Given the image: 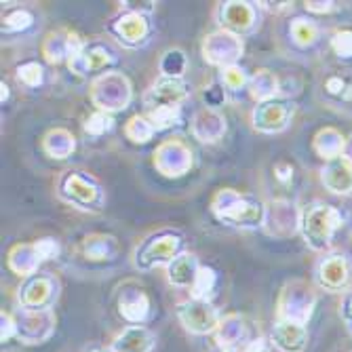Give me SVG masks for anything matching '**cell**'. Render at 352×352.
Wrapping results in <instances>:
<instances>
[{
  "mask_svg": "<svg viewBox=\"0 0 352 352\" xmlns=\"http://www.w3.org/2000/svg\"><path fill=\"white\" fill-rule=\"evenodd\" d=\"M152 312V302L142 287L126 285L118 294V314L131 325H142Z\"/></svg>",
  "mask_w": 352,
  "mask_h": 352,
  "instance_id": "21",
  "label": "cell"
},
{
  "mask_svg": "<svg viewBox=\"0 0 352 352\" xmlns=\"http://www.w3.org/2000/svg\"><path fill=\"white\" fill-rule=\"evenodd\" d=\"M211 213L230 228L258 230L264 228L266 205L253 195H245L234 188H221L211 199Z\"/></svg>",
  "mask_w": 352,
  "mask_h": 352,
  "instance_id": "1",
  "label": "cell"
},
{
  "mask_svg": "<svg viewBox=\"0 0 352 352\" xmlns=\"http://www.w3.org/2000/svg\"><path fill=\"white\" fill-rule=\"evenodd\" d=\"M323 91L331 102L340 104L342 108L352 106V76L344 72H331L323 80Z\"/></svg>",
  "mask_w": 352,
  "mask_h": 352,
  "instance_id": "31",
  "label": "cell"
},
{
  "mask_svg": "<svg viewBox=\"0 0 352 352\" xmlns=\"http://www.w3.org/2000/svg\"><path fill=\"white\" fill-rule=\"evenodd\" d=\"M15 78L25 89H38L45 82V66L41 61H23L15 68Z\"/></svg>",
  "mask_w": 352,
  "mask_h": 352,
  "instance_id": "36",
  "label": "cell"
},
{
  "mask_svg": "<svg viewBox=\"0 0 352 352\" xmlns=\"http://www.w3.org/2000/svg\"><path fill=\"white\" fill-rule=\"evenodd\" d=\"M352 278V266L344 253H331L316 266V280L329 292H342Z\"/></svg>",
  "mask_w": 352,
  "mask_h": 352,
  "instance_id": "19",
  "label": "cell"
},
{
  "mask_svg": "<svg viewBox=\"0 0 352 352\" xmlns=\"http://www.w3.org/2000/svg\"><path fill=\"white\" fill-rule=\"evenodd\" d=\"M34 245H36V249L41 253L43 262L57 260L59 253H61V247H59L57 239H38V241H34Z\"/></svg>",
  "mask_w": 352,
  "mask_h": 352,
  "instance_id": "43",
  "label": "cell"
},
{
  "mask_svg": "<svg viewBox=\"0 0 352 352\" xmlns=\"http://www.w3.org/2000/svg\"><path fill=\"white\" fill-rule=\"evenodd\" d=\"M215 338L221 350H230V352H245L255 340H260L251 336V327L239 314L221 318L219 327L215 329Z\"/></svg>",
  "mask_w": 352,
  "mask_h": 352,
  "instance_id": "18",
  "label": "cell"
},
{
  "mask_svg": "<svg viewBox=\"0 0 352 352\" xmlns=\"http://www.w3.org/2000/svg\"><path fill=\"white\" fill-rule=\"evenodd\" d=\"M36 25V15L28 7H15L5 13L3 17V34L5 36H17L28 34V32Z\"/></svg>",
  "mask_w": 352,
  "mask_h": 352,
  "instance_id": "32",
  "label": "cell"
},
{
  "mask_svg": "<svg viewBox=\"0 0 352 352\" xmlns=\"http://www.w3.org/2000/svg\"><path fill=\"white\" fill-rule=\"evenodd\" d=\"M300 228V213L294 209L289 201H272L266 207L264 230L270 236L287 239Z\"/></svg>",
  "mask_w": 352,
  "mask_h": 352,
  "instance_id": "20",
  "label": "cell"
},
{
  "mask_svg": "<svg viewBox=\"0 0 352 352\" xmlns=\"http://www.w3.org/2000/svg\"><path fill=\"white\" fill-rule=\"evenodd\" d=\"M131 98H133L131 82L122 72L112 70L93 78L91 82V102L102 112L112 114L116 110H124L129 106Z\"/></svg>",
  "mask_w": 352,
  "mask_h": 352,
  "instance_id": "6",
  "label": "cell"
},
{
  "mask_svg": "<svg viewBox=\"0 0 352 352\" xmlns=\"http://www.w3.org/2000/svg\"><path fill=\"white\" fill-rule=\"evenodd\" d=\"M201 270V262L195 253H182L167 266V280L177 287V289H192V285L197 280V274Z\"/></svg>",
  "mask_w": 352,
  "mask_h": 352,
  "instance_id": "26",
  "label": "cell"
},
{
  "mask_svg": "<svg viewBox=\"0 0 352 352\" xmlns=\"http://www.w3.org/2000/svg\"><path fill=\"white\" fill-rule=\"evenodd\" d=\"M190 133L203 144H215L226 135V118L217 108H201L190 120Z\"/></svg>",
  "mask_w": 352,
  "mask_h": 352,
  "instance_id": "23",
  "label": "cell"
},
{
  "mask_svg": "<svg viewBox=\"0 0 352 352\" xmlns=\"http://www.w3.org/2000/svg\"><path fill=\"white\" fill-rule=\"evenodd\" d=\"M190 98V87L184 78H158L142 98L144 112H152L156 108H175Z\"/></svg>",
  "mask_w": 352,
  "mask_h": 352,
  "instance_id": "14",
  "label": "cell"
},
{
  "mask_svg": "<svg viewBox=\"0 0 352 352\" xmlns=\"http://www.w3.org/2000/svg\"><path fill=\"white\" fill-rule=\"evenodd\" d=\"M331 49L340 57H352V30H338L331 38Z\"/></svg>",
  "mask_w": 352,
  "mask_h": 352,
  "instance_id": "42",
  "label": "cell"
},
{
  "mask_svg": "<svg viewBox=\"0 0 352 352\" xmlns=\"http://www.w3.org/2000/svg\"><path fill=\"white\" fill-rule=\"evenodd\" d=\"M294 110H296L294 102L287 98H274V100L262 102L251 112L253 129L260 133H280L283 129H287V124L292 122Z\"/></svg>",
  "mask_w": 352,
  "mask_h": 352,
  "instance_id": "12",
  "label": "cell"
},
{
  "mask_svg": "<svg viewBox=\"0 0 352 352\" xmlns=\"http://www.w3.org/2000/svg\"><path fill=\"white\" fill-rule=\"evenodd\" d=\"M43 150L55 158V161H63V158H68L74 154L76 150V138L68 131L63 129V126H55V129L47 131L45 138H43Z\"/></svg>",
  "mask_w": 352,
  "mask_h": 352,
  "instance_id": "29",
  "label": "cell"
},
{
  "mask_svg": "<svg viewBox=\"0 0 352 352\" xmlns=\"http://www.w3.org/2000/svg\"><path fill=\"white\" fill-rule=\"evenodd\" d=\"M82 129L91 138H102V135H106V133H110L114 129V116L108 114V112H102V110H95L82 122Z\"/></svg>",
  "mask_w": 352,
  "mask_h": 352,
  "instance_id": "39",
  "label": "cell"
},
{
  "mask_svg": "<svg viewBox=\"0 0 352 352\" xmlns=\"http://www.w3.org/2000/svg\"><path fill=\"white\" fill-rule=\"evenodd\" d=\"M247 89H249L251 98L258 102V104H262V102H268V100L278 98L280 85H278V78H276L274 72H270V70H258V72H255L249 78V87Z\"/></svg>",
  "mask_w": 352,
  "mask_h": 352,
  "instance_id": "30",
  "label": "cell"
},
{
  "mask_svg": "<svg viewBox=\"0 0 352 352\" xmlns=\"http://www.w3.org/2000/svg\"><path fill=\"white\" fill-rule=\"evenodd\" d=\"M215 287H217V272L211 266H201L190 294L197 300H209V296L215 292Z\"/></svg>",
  "mask_w": 352,
  "mask_h": 352,
  "instance_id": "38",
  "label": "cell"
},
{
  "mask_svg": "<svg viewBox=\"0 0 352 352\" xmlns=\"http://www.w3.org/2000/svg\"><path fill=\"white\" fill-rule=\"evenodd\" d=\"M93 352H112V350H93Z\"/></svg>",
  "mask_w": 352,
  "mask_h": 352,
  "instance_id": "53",
  "label": "cell"
},
{
  "mask_svg": "<svg viewBox=\"0 0 352 352\" xmlns=\"http://www.w3.org/2000/svg\"><path fill=\"white\" fill-rule=\"evenodd\" d=\"M243 38L234 36L230 32H211L209 36H205L203 41V57L205 61H209L211 66H217L219 70L236 66L239 57L243 55Z\"/></svg>",
  "mask_w": 352,
  "mask_h": 352,
  "instance_id": "11",
  "label": "cell"
},
{
  "mask_svg": "<svg viewBox=\"0 0 352 352\" xmlns=\"http://www.w3.org/2000/svg\"><path fill=\"white\" fill-rule=\"evenodd\" d=\"M85 47V41L72 30L59 28L53 30L47 34V38L43 41V55L49 63L53 66H59V63H68L80 53V49Z\"/></svg>",
  "mask_w": 352,
  "mask_h": 352,
  "instance_id": "17",
  "label": "cell"
},
{
  "mask_svg": "<svg viewBox=\"0 0 352 352\" xmlns=\"http://www.w3.org/2000/svg\"><path fill=\"white\" fill-rule=\"evenodd\" d=\"M154 333L144 325H129L112 342V352H150L154 348Z\"/></svg>",
  "mask_w": 352,
  "mask_h": 352,
  "instance_id": "28",
  "label": "cell"
},
{
  "mask_svg": "<svg viewBox=\"0 0 352 352\" xmlns=\"http://www.w3.org/2000/svg\"><path fill=\"white\" fill-rule=\"evenodd\" d=\"M344 146L346 142L336 129H323L314 138V150L321 154V158H325V161H333V158L342 156Z\"/></svg>",
  "mask_w": 352,
  "mask_h": 352,
  "instance_id": "33",
  "label": "cell"
},
{
  "mask_svg": "<svg viewBox=\"0 0 352 352\" xmlns=\"http://www.w3.org/2000/svg\"><path fill=\"white\" fill-rule=\"evenodd\" d=\"M306 9L312 13H329L336 9V3H306Z\"/></svg>",
  "mask_w": 352,
  "mask_h": 352,
  "instance_id": "47",
  "label": "cell"
},
{
  "mask_svg": "<svg viewBox=\"0 0 352 352\" xmlns=\"http://www.w3.org/2000/svg\"><path fill=\"white\" fill-rule=\"evenodd\" d=\"M15 327L17 338L23 344H43L47 342L55 331V314L51 310H28L19 308L15 314Z\"/></svg>",
  "mask_w": 352,
  "mask_h": 352,
  "instance_id": "13",
  "label": "cell"
},
{
  "mask_svg": "<svg viewBox=\"0 0 352 352\" xmlns=\"http://www.w3.org/2000/svg\"><path fill=\"white\" fill-rule=\"evenodd\" d=\"M321 182L336 195H350L352 192V161L344 154L327 161L321 171Z\"/></svg>",
  "mask_w": 352,
  "mask_h": 352,
  "instance_id": "24",
  "label": "cell"
},
{
  "mask_svg": "<svg viewBox=\"0 0 352 352\" xmlns=\"http://www.w3.org/2000/svg\"><path fill=\"white\" fill-rule=\"evenodd\" d=\"M152 15L133 11L120 5V11L106 21V32L126 49H140L150 43L152 36Z\"/></svg>",
  "mask_w": 352,
  "mask_h": 352,
  "instance_id": "5",
  "label": "cell"
},
{
  "mask_svg": "<svg viewBox=\"0 0 352 352\" xmlns=\"http://www.w3.org/2000/svg\"><path fill=\"white\" fill-rule=\"evenodd\" d=\"M344 318L348 321V327L352 331V296H348L346 302H344Z\"/></svg>",
  "mask_w": 352,
  "mask_h": 352,
  "instance_id": "49",
  "label": "cell"
},
{
  "mask_svg": "<svg viewBox=\"0 0 352 352\" xmlns=\"http://www.w3.org/2000/svg\"><path fill=\"white\" fill-rule=\"evenodd\" d=\"M57 197L87 213H102L106 209V190L93 175L76 169L63 171L57 179Z\"/></svg>",
  "mask_w": 352,
  "mask_h": 352,
  "instance_id": "2",
  "label": "cell"
},
{
  "mask_svg": "<svg viewBox=\"0 0 352 352\" xmlns=\"http://www.w3.org/2000/svg\"><path fill=\"white\" fill-rule=\"evenodd\" d=\"M186 68H188V59L182 49H167L161 61H158V70H161V76L165 78H184Z\"/></svg>",
  "mask_w": 352,
  "mask_h": 352,
  "instance_id": "34",
  "label": "cell"
},
{
  "mask_svg": "<svg viewBox=\"0 0 352 352\" xmlns=\"http://www.w3.org/2000/svg\"><path fill=\"white\" fill-rule=\"evenodd\" d=\"M342 226V213L325 203H312L300 213V230L310 249L323 251Z\"/></svg>",
  "mask_w": 352,
  "mask_h": 352,
  "instance_id": "4",
  "label": "cell"
},
{
  "mask_svg": "<svg viewBox=\"0 0 352 352\" xmlns=\"http://www.w3.org/2000/svg\"><path fill=\"white\" fill-rule=\"evenodd\" d=\"M177 316H179L182 325L190 333H197V336H205V333L215 331L219 327V321H221L219 312L215 310V306L209 300H197V298L179 304Z\"/></svg>",
  "mask_w": 352,
  "mask_h": 352,
  "instance_id": "15",
  "label": "cell"
},
{
  "mask_svg": "<svg viewBox=\"0 0 352 352\" xmlns=\"http://www.w3.org/2000/svg\"><path fill=\"white\" fill-rule=\"evenodd\" d=\"M344 150H346V158H350V161H352V135H350V140L346 142V146H344Z\"/></svg>",
  "mask_w": 352,
  "mask_h": 352,
  "instance_id": "51",
  "label": "cell"
},
{
  "mask_svg": "<svg viewBox=\"0 0 352 352\" xmlns=\"http://www.w3.org/2000/svg\"><path fill=\"white\" fill-rule=\"evenodd\" d=\"M182 253H186V236L179 230L165 228L152 232L138 245L133 253V264L138 270L146 272L156 266H169Z\"/></svg>",
  "mask_w": 352,
  "mask_h": 352,
  "instance_id": "3",
  "label": "cell"
},
{
  "mask_svg": "<svg viewBox=\"0 0 352 352\" xmlns=\"http://www.w3.org/2000/svg\"><path fill=\"white\" fill-rule=\"evenodd\" d=\"M314 306V294L310 287L302 280L287 283L285 289L278 298V321H292L306 325V321L312 314Z\"/></svg>",
  "mask_w": 352,
  "mask_h": 352,
  "instance_id": "10",
  "label": "cell"
},
{
  "mask_svg": "<svg viewBox=\"0 0 352 352\" xmlns=\"http://www.w3.org/2000/svg\"><path fill=\"white\" fill-rule=\"evenodd\" d=\"M294 165L289 163H276L274 165V179L280 184V186H289L294 182Z\"/></svg>",
  "mask_w": 352,
  "mask_h": 352,
  "instance_id": "44",
  "label": "cell"
},
{
  "mask_svg": "<svg viewBox=\"0 0 352 352\" xmlns=\"http://www.w3.org/2000/svg\"><path fill=\"white\" fill-rule=\"evenodd\" d=\"M262 7L260 3H245V0H226L215 9V21L223 32H230L234 36L253 34L260 28Z\"/></svg>",
  "mask_w": 352,
  "mask_h": 352,
  "instance_id": "7",
  "label": "cell"
},
{
  "mask_svg": "<svg viewBox=\"0 0 352 352\" xmlns=\"http://www.w3.org/2000/svg\"><path fill=\"white\" fill-rule=\"evenodd\" d=\"M154 133H156V129H154V124L146 118V114H135L124 124V135L133 144H148L154 138Z\"/></svg>",
  "mask_w": 352,
  "mask_h": 352,
  "instance_id": "35",
  "label": "cell"
},
{
  "mask_svg": "<svg viewBox=\"0 0 352 352\" xmlns=\"http://www.w3.org/2000/svg\"><path fill=\"white\" fill-rule=\"evenodd\" d=\"M0 321H3V333H0L3 342H9V340L17 338V327H15V318H13V314L3 312V316H0Z\"/></svg>",
  "mask_w": 352,
  "mask_h": 352,
  "instance_id": "45",
  "label": "cell"
},
{
  "mask_svg": "<svg viewBox=\"0 0 352 352\" xmlns=\"http://www.w3.org/2000/svg\"><path fill=\"white\" fill-rule=\"evenodd\" d=\"M146 118L154 124L156 131H167L171 126H175L182 120V108H156L152 112H144Z\"/></svg>",
  "mask_w": 352,
  "mask_h": 352,
  "instance_id": "41",
  "label": "cell"
},
{
  "mask_svg": "<svg viewBox=\"0 0 352 352\" xmlns=\"http://www.w3.org/2000/svg\"><path fill=\"white\" fill-rule=\"evenodd\" d=\"M292 3H260L262 9H268V11H280V9H287Z\"/></svg>",
  "mask_w": 352,
  "mask_h": 352,
  "instance_id": "50",
  "label": "cell"
},
{
  "mask_svg": "<svg viewBox=\"0 0 352 352\" xmlns=\"http://www.w3.org/2000/svg\"><path fill=\"white\" fill-rule=\"evenodd\" d=\"M57 289H59V283L53 274H49V272L32 274V276L23 278V283L17 289L19 308L51 310V306L57 300Z\"/></svg>",
  "mask_w": 352,
  "mask_h": 352,
  "instance_id": "9",
  "label": "cell"
},
{
  "mask_svg": "<svg viewBox=\"0 0 352 352\" xmlns=\"http://www.w3.org/2000/svg\"><path fill=\"white\" fill-rule=\"evenodd\" d=\"M289 34H292V41L300 47H310L318 41V25L312 21V19H306V17H296L289 25Z\"/></svg>",
  "mask_w": 352,
  "mask_h": 352,
  "instance_id": "37",
  "label": "cell"
},
{
  "mask_svg": "<svg viewBox=\"0 0 352 352\" xmlns=\"http://www.w3.org/2000/svg\"><path fill=\"white\" fill-rule=\"evenodd\" d=\"M249 78L247 72L241 66H230V68H223L219 70V85L226 93H239L245 87H249Z\"/></svg>",
  "mask_w": 352,
  "mask_h": 352,
  "instance_id": "40",
  "label": "cell"
},
{
  "mask_svg": "<svg viewBox=\"0 0 352 352\" xmlns=\"http://www.w3.org/2000/svg\"><path fill=\"white\" fill-rule=\"evenodd\" d=\"M0 89H3V106H5V102L9 100V87H7V82H5V80L0 82Z\"/></svg>",
  "mask_w": 352,
  "mask_h": 352,
  "instance_id": "52",
  "label": "cell"
},
{
  "mask_svg": "<svg viewBox=\"0 0 352 352\" xmlns=\"http://www.w3.org/2000/svg\"><path fill=\"white\" fill-rule=\"evenodd\" d=\"M205 100L209 108H217L223 100H226V91L219 87H209V91H205Z\"/></svg>",
  "mask_w": 352,
  "mask_h": 352,
  "instance_id": "46",
  "label": "cell"
},
{
  "mask_svg": "<svg viewBox=\"0 0 352 352\" xmlns=\"http://www.w3.org/2000/svg\"><path fill=\"white\" fill-rule=\"evenodd\" d=\"M272 346H276L280 352H300L306 348L308 342V331L304 325L300 323H292V321H278L272 327L270 333Z\"/></svg>",
  "mask_w": 352,
  "mask_h": 352,
  "instance_id": "25",
  "label": "cell"
},
{
  "mask_svg": "<svg viewBox=\"0 0 352 352\" xmlns=\"http://www.w3.org/2000/svg\"><path fill=\"white\" fill-rule=\"evenodd\" d=\"M219 352H230V350H219Z\"/></svg>",
  "mask_w": 352,
  "mask_h": 352,
  "instance_id": "54",
  "label": "cell"
},
{
  "mask_svg": "<svg viewBox=\"0 0 352 352\" xmlns=\"http://www.w3.org/2000/svg\"><path fill=\"white\" fill-rule=\"evenodd\" d=\"M118 59V51L108 41H89L85 43L80 53L68 63V70L80 78H98L106 72H112L110 68L116 66Z\"/></svg>",
  "mask_w": 352,
  "mask_h": 352,
  "instance_id": "8",
  "label": "cell"
},
{
  "mask_svg": "<svg viewBox=\"0 0 352 352\" xmlns=\"http://www.w3.org/2000/svg\"><path fill=\"white\" fill-rule=\"evenodd\" d=\"M78 251L91 264H108V262H114L120 255V241L114 234L93 232L80 241Z\"/></svg>",
  "mask_w": 352,
  "mask_h": 352,
  "instance_id": "22",
  "label": "cell"
},
{
  "mask_svg": "<svg viewBox=\"0 0 352 352\" xmlns=\"http://www.w3.org/2000/svg\"><path fill=\"white\" fill-rule=\"evenodd\" d=\"M245 352H270V348H268V344L264 340H255Z\"/></svg>",
  "mask_w": 352,
  "mask_h": 352,
  "instance_id": "48",
  "label": "cell"
},
{
  "mask_svg": "<svg viewBox=\"0 0 352 352\" xmlns=\"http://www.w3.org/2000/svg\"><path fill=\"white\" fill-rule=\"evenodd\" d=\"M9 268L19 274L21 278H28L32 274H36L41 264H43V258L36 249L34 243H19L15 245L11 251H9Z\"/></svg>",
  "mask_w": 352,
  "mask_h": 352,
  "instance_id": "27",
  "label": "cell"
},
{
  "mask_svg": "<svg viewBox=\"0 0 352 352\" xmlns=\"http://www.w3.org/2000/svg\"><path fill=\"white\" fill-rule=\"evenodd\" d=\"M154 167L165 177H182L192 169V150L182 140H167L154 150Z\"/></svg>",
  "mask_w": 352,
  "mask_h": 352,
  "instance_id": "16",
  "label": "cell"
}]
</instances>
